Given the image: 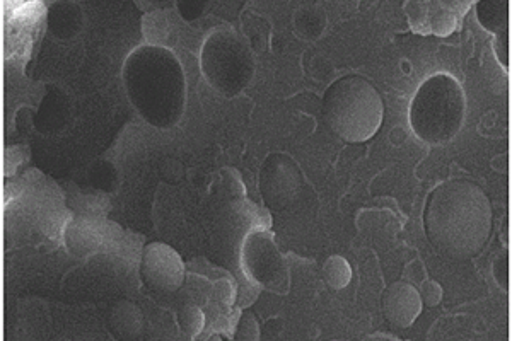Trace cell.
I'll return each instance as SVG.
<instances>
[{
	"instance_id": "cell-2",
	"label": "cell",
	"mask_w": 512,
	"mask_h": 341,
	"mask_svg": "<svg viewBox=\"0 0 512 341\" xmlns=\"http://www.w3.org/2000/svg\"><path fill=\"white\" fill-rule=\"evenodd\" d=\"M128 98L152 127L168 130L185 111L187 81L175 53L163 47H140L123 65Z\"/></svg>"
},
{
	"instance_id": "cell-13",
	"label": "cell",
	"mask_w": 512,
	"mask_h": 341,
	"mask_svg": "<svg viewBox=\"0 0 512 341\" xmlns=\"http://www.w3.org/2000/svg\"><path fill=\"white\" fill-rule=\"evenodd\" d=\"M326 26V16L318 7H304L296 14V31L306 40H315Z\"/></svg>"
},
{
	"instance_id": "cell-16",
	"label": "cell",
	"mask_w": 512,
	"mask_h": 341,
	"mask_svg": "<svg viewBox=\"0 0 512 341\" xmlns=\"http://www.w3.org/2000/svg\"><path fill=\"white\" fill-rule=\"evenodd\" d=\"M234 338L238 341L260 340V326H258L255 314L251 313V311H245V313L241 314Z\"/></svg>"
},
{
	"instance_id": "cell-14",
	"label": "cell",
	"mask_w": 512,
	"mask_h": 341,
	"mask_svg": "<svg viewBox=\"0 0 512 341\" xmlns=\"http://www.w3.org/2000/svg\"><path fill=\"white\" fill-rule=\"evenodd\" d=\"M326 284L333 289H344L352 280V268L342 256H330L323 266Z\"/></svg>"
},
{
	"instance_id": "cell-6",
	"label": "cell",
	"mask_w": 512,
	"mask_h": 341,
	"mask_svg": "<svg viewBox=\"0 0 512 341\" xmlns=\"http://www.w3.org/2000/svg\"><path fill=\"white\" fill-rule=\"evenodd\" d=\"M301 168L287 154H270L260 171V191L270 209L284 210L296 202L303 191Z\"/></svg>"
},
{
	"instance_id": "cell-9",
	"label": "cell",
	"mask_w": 512,
	"mask_h": 341,
	"mask_svg": "<svg viewBox=\"0 0 512 341\" xmlns=\"http://www.w3.org/2000/svg\"><path fill=\"white\" fill-rule=\"evenodd\" d=\"M472 2L412 0L405 4L410 28L420 35L449 36L458 28L460 18Z\"/></svg>"
},
{
	"instance_id": "cell-17",
	"label": "cell",
	"mask_w": 512,
	"mask_h": 341,
	"mask_svg": "<svg viewBox=\"0 0 512 341\" xmlns=\"http://www.w3.org/2000/svg\"><path fill=\"white\" fill-rule=\"evenodd\" d=\"M427 287L431 289V292H427V290L422 289L420 292V297H422V301L427 302L429 306H437L439 301H441V295H443V290L439 285L434 284V282H427Z\"/></svg>"
},
{
	"instance_id": "cell-7",
	"label": "cell",
	"mask_w": 512,
	"mask_h": 341,
	"mask_svg": "<svg viewBox=\"0 0 512 341\" xmlns=\"http://www.w3.org/2000/svg\"><path fill=\"white\" fill-rule=\"evenodd\" d=\"M243 272L256 284L274 287L284 278V258L272 236L265 231H251L239 249Z\"/></svg>"
},
{
	"instance_id": "cell-1",
	"label": "cell",
	"mask_w": 512,
	"mask_h": 341,
	"mask_svg": "<svg viewBox=\"0 0 512 341\" xmlns=\"http://www.w3.org/2000/svg\"><path fill=\"white\" fill-rule=\"evenodd\" d=\"M494 227V210L482 186L453 180L432 191L424 210L429 243L446 258L470 260L480 255Z\"/></svg>"
},
{
	"instance_id": "cell-15",
	"label": "cell",
	"mask_w": 512,
	"mask_h": 341,
	"mask_svg": "<svg viewBox=\"0 0 512 341\" xmlns=\"http://www.w3.org/2000/svg\"><path fill=\"white\" fill-rule=\"evenodd\" d=\"M178 324H180L181 331L185 335L192 336V338L200 335L205 326V316L202 309L195 306V304H187V306L181 307L180 313H178Z\"/></svg>"
},
{
	"instance_id": "cell-3",
	"label": "cell",
	"mask_w": 512,
	"mask_h": 341,
	"mask_svg": "<svg viewBox=\"0 0 512 341\" xmlns=\"http://www.w3.org/2000/svg\"><path fill=\"white\" fill-rule=\"evenodd\" d=\"M323 111L333 132L349 144L373 139L384 120V103L366 77L345 76L333 82L323 96Z\"/></svg>"
},
{
	"instance_id": "cell-4",
	"label": "cell",
	"mask_w": 512,
	"mask_h": 341,
	"mask_svg": "<svg viewBox=\"0 0 512 341\" xmlns=\"http://www.w3.org/2000/svg\"><path fill=\"white\" fill-rule=\"evenodd\" d=\"M466 120V94L460 81L436 74L420 84L412 105L410 125L425 144L444 145L460 133Z\"/></svg>"
},
{
	"instance_id": "cell-8",
	"label": "cell",
	"mask_w": 512,
	"mask_h": 341,
	"mask_svg": "<svg viewBox=\"0 0 512 341\" xmlns=\"http://www.w3.org/2000/svg\"><path fill=\"white\" fill-rule=\"evenodd\" d=\"M140 275L159 294H173L185 282V265L175 249L164 243L147 244L142 251Z\"/></svg>"
},
{
	"instance_id": "cell-11",
	"label": "cell",
	"mask_w": 512,
	"mask_h": 341,
	"mask_svg": "<svg viewBox=\"0 0 512 341\" xmlns=\"http://www.w3.org/2000/svg\"><path fill=\"white\" fill-rule=\"evenodd\" d=\"M108 324L115 338L137 340L144 333V314L130 301H120L111 307Z\"/></svg>"
},
{
	"instance_id": "cell-5",
	"label": "cell",
	"mask_w": 512,
	"mask_h": 341,
	"mask_svg": "<svg viewBox=\"0 0 512 341\" xmlns=\"http://www.w3.org/2000/svg\"><path fill=\"white\" fill-rule=\"evenodd\" d=\"M200 67L210 86L224 96L245 91L255 74V60L246 41L233 29L210 33L200 52Z\"/></svg>"
},
{
	"instance_id": "cell-10",
	"label": "cell",
	"mask_w": 512,
	"mask_h": 341,
	"mask_svg": "<svg viewBox=\"0 0 512 341\" xmlns=\"http://www.w3.org/2000/svg\"><path fill=\"white\" fill-rule=\"evenodd\" d=\"M381 306L388 323L396 328H408L422 314L424 301L414 285L408 282H395L384 290Z\"/></svg>"
},
{
	"instance_id": "cell-12",
	"label": "cell",
	"mask_w": 512,
	"mask_h": 341,
	"mask_svg": "<svg viewBox=\"0 0 512 341\" xmlns=\"http://www.w3.org/2000/svg\"><path fill=\"white\" fill-rule=\"evenodd\" d=\"M478 21L483 28L497 36H507V24H509V9L507 2L501 0H485L477 4Z\"/></svg>"
}]
</instances>
